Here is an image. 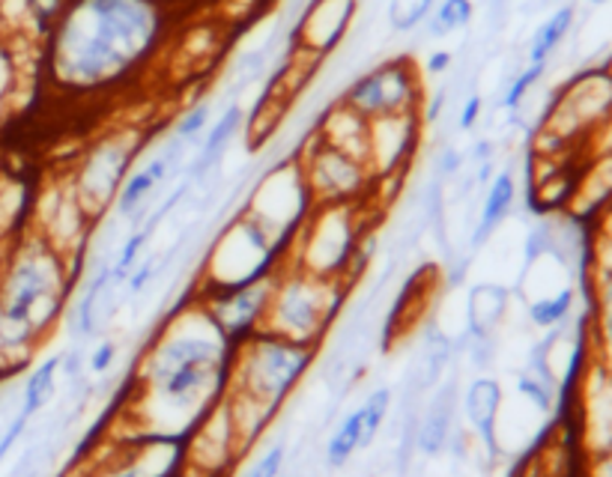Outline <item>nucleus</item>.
<instances>
[{
	"label": "nucleus",
	"instance_id": "obj_20",
	"mask_svg": "<svg viewBox=\"0 0 612 477\" xmlns=\"http://www.w3.org/2000/svg\"><path fill=\"white\" fill-rule=\"evenodd\" d=\"M110 287V266L108 263H99V266L93 268L91 284L81 289L78 301H75V308L70 314V326L72 335L75 338H91L93 331H96V305H99L102 293Z\"/></svg>",
	"mask_w": 612,
	"mask_h": 477
},
{
	"label": "nucleus",
	"instance_id": "obj_6",
	"mask_svg": "<svg viewBox=\"0 0 612 477\" xmlns=\"http://www.w3.org/2000/svg\"><path fill=\"white\" fill-rule=\"evenodd\" d=\"M361 239L356 230V219L347 203H323V209L302 227L296 242V257L291 266L312 272L317 278L344 280L350 284V275L361 266Z\"/></svg>",
	"mask_w": 612,
	"mask_h": 477
},
{
	"label": "nucleus",
	"instance_id": "obj_11",
	"mask_svg": "<svg viewBox=\"0 0 612 477\" xmlns=\"http://www.w3.org/2000/svg\"><path fill=\"white\" fill-rule=\"evenodd\" d=\"M356 15V0H308V7L296 21L293 40L312 57H326L347 36Z\"/></svg>",
	"mask_w": 612,
	"mask_h": 477
},
{
	"label": "nucleus",
	"instance_id": "obj_25",
	"mask_svg": "<svg viewBox=\"0 0 612 477\" xmlns=\"http://www.w3.org/2000/svg\"><path fill=\"white\" fill-rule=\"evenodd\" d=\"M472 0H440L428 15V33L433 40H442L454 30H463L472 21Z\"/></svg>",
	"mask_w": 612,
	"mask_h": 477
},
{
	"label": "nucleus",
	"instance_id": "obj_37",
	"mask_svg": "<svg viewBox=\"0 0 612 477\" xmlns=\"http://www.w3.org/2000/svg\"><path fill=\"white\" fill-rule=\"evenodd\" d=\"M463 165V156L457 152L454 147L449 149H442V156H440V173H445V177H454L457 170H461Z\"/></svg>",
	"mask_w": 612,
	"mask_h": 477
},
{
	"label": "nucleus",
	"instance_id": "obj_2",
	"mask_svg": "<svg viewBox=\"0 0 612 477\" xmlns=\"http://www.w3.org/2000/svg\"><path fill=\"white\" fill-rule=\"evenodd\" d=\"M161 28L156 0H75L54 30V75L72 89L108 87L150 57Z\"/></svg>",
	"mask_w": 612,
	"mask_h": 477
},
{
	"label": "nucleus",
	"instance_id": "obj_21",
	"mask_svg": "<svg viewBox=\"0 0 612 477\" xmlns=\"http://www.w3.org/2000/svg\"><path fill=\"white\" fill-rule=\"evenodd\" d=\"M240 126H242V108L233 102V105H228L224 114H221V117L210 126V135H207V140H203L201 159H198V165H194V177L207 173V170L224 156V149H228V144L233 140V135L240 131Z\"/></svg>",
	"mask_w": 612,
	"mask_h": 477
},
{
	"label": "nucleus",
	"instance_id": "obj_4",
	"mask_svg": "<svg viewBox=\"0 0 612 477\" xmlns=\"http://www.w3.org/2000/svg\"><path fill=\"white\" fill-rule=\"evenodd\" d=\"M344 296H347L344 280L317 278L312 272L287 263L275 272L263 331L320 349L331 319L341 310Z\"/></svg>",
	"mask_w": 612,
	"mask_h": 477
},
{
	"label": "nucleus",
	"instance_id": "obj_23",
	"mask_svg": "<svg viewBox=\"0 0 612 477\" xmlns=\"http://www.w3.org/2000/svg\"><path fill=\"white\" fill-rule=\"evenodd\" d=\"M573 15H577V10L568 3V7H559L550 19L544 21L541 28L535 30L532 45H529V63H547V60H550L552 51L559 49L564 36H568V30H571L573 24Z\"/></svg>",
	"mask_w": 612,
	"mask_h": 477
},
{
	"label": "nucleus",
	"instance_id": "obj_31",
	"mask_svg": "<svg viewBox=\"0 0 612 477\" xmlns=\"http://www.w3.org/2000/svg\"><path fill=\"white\" fill-rule=\"evenodd\" d=\"M210 102H201V105H194L177 119V126H173V138L182 140V144H191V140L201 138V131L207 129V123H210Z\"/></svg>",
	"mask_w": 612,
	"mask_h": 477
},
{
	"label": "nucleus",
	"instance_id": "obj_7",
	"mask_svg": "<svg viewBox=\"0 0 612 477\" xmlns=\"http://www.w3.org/2000/svg\"><path fill=\"white\" fill-rule=\"evenodd\" d=\"M275 239L263 230L261 221L242 215L224 230L215 248L207 257L203 289H231L252 284L275 272Z\"/></svg>",
	"mask_w": 612,
	"mask_h": 477
},
{
	"label": "nucleus",
	"instance_id": "obj_13",
	"mask_svg": "<svg viewBox=\"0 0 612 477\" xmlns=\"http://www.w3.org/2000/svg\"><path fill=\"white\" fill-rule=\"evenodd\" d=\"M129 147L123 144H108L99 147L87 159V168L81 173V194L78 198L87 203V209L99 212L110 198H117L123 186V170L129 168Z\"/></svg>",
	"mask_w": 612,
	"mask_h": 477
},
{
	"label": "nucleus",
	"instance_id": "obj_16",
	"mask_svg": "<svg viewBox=\"0 0 612 477\" xmlns=\"http://www.w3.org/2000/svg\"><path fill=\"white\" fill-rule=\"evenodd\" d=\"M454 409H457V385L445 382L431 398L424 415L415 424V433H412L419 454H424V457H440L442 451H445L449 438H452Z\"/></svg>",
	"mask_w": 612,
	"mask_h": 477
},
{
	"label": "nucleus",
	"instance_id": "obj_19",
	"mask_svg": "<svg viewBox=\"0 0 612 477\" xmlns=\"http://www.w3.org/2000/svg\"><path fill=\"white\" fill-rule=\"evenodd\" d=\"M61 368L63 356H51L31 370V377L24 382V391H21L19 415H24L31 421L33 415H40L42 409L49 406L54 391H57V373H61Z\"/></svg>",
	"mask_w": 612,
	"mask_h": 477
},
{
	"label": "nucleus",
	"instance_id": "obj_30",
	"mask_svg": "<svg viewBox=\"0 0 612 477\" xmlns=\"http://www.w3.org/2000/svg\"><path fill=\"white\" fill-rule=\"evenodd\" d=\"M284 463H287V445H284V438L278 442H272L266 451H263L261 457L254 459L249 471L242 477H282Z\"/></svg>",
	"mask_w": 612,
	"mask_h": 477
},
{
	"label": "nucleus",
	"instance_id": "obj_3",
	"mask_svg": "<svg viewBox=\"0 0 612 477\" xmlns=\"http://www.w3.org/2000/svg\"><path fill=\"white\" fill-rule=\"evenodd\" d=\"M70 289V259L45 239L15 251L0 275V364H19L31 356L63 317Z\"/></svg>",
	"mask_w": 612,
	"mask_h": 477
},
{
	"label": "nucleus",
	"instance_id": "obj_35",
	"mask_svg": "<svg viewBox=\"0 0 612 477\" xmlns=\"http://www.w3.org/2000/svg\"><path fill=\"white\" fill-rule=\"evenodd\" d=\"M482 96L478 93H472L469 99L463 102V110H461V119H457V126H461L463 131H469L475 123H478V117H482Z\"/></svg>",
	"mask_w": 612,
	"mask_h": 477
},
{
	"label": "nucleus",
	"instance_id": "obj_1",
	"mask_svg": "<svg viewBox=\"0 0 612 477\" xmlns=\"http://www.w3.org/2000/svg\"><path fill=\"white\" fill-rule=\"evenodd\" d=\"M236 343L194 298L168 319L138 368L135 406L150 417L156 436H182L210 412L231 385Z\"/></svg>",
	"mask_w": 612,
	"mask_h": 477
},
{
	"label": "nucleus",
	"instance_id": "obj_17",
	"mask_svg": "<svg viewBox=\"0 0 612 477\" xmlns=\"http://www.w3.org/2000/svg\"><path fill=\"white\" fill-rule=\"evenodd\" d=\"M508 310V289L499 284H478L469 289L466 301V328L472 340H490Z\"/></svg>",
	"mask_w": 612,
	"mask_h": 477
},
{
	"label": "nucleus",
	"instance_id": "obj_5",
	"mask_svg": "<svg viewBox=\"0 0 612 477\" xmlns=\"http://www.w3.org/2000/svg\"><path fill=\"white\" fill-rule=\"evenodd\" d=\"M317 358V347H305L296 340L278 338L270 331H257L252 338H245L233 349V370H231V391L242 398L261 403L270 412L287 403L302 377Z\"/></svg>",
	"mask_w": 612,
	"mask_h": 477
},
{
	"label": "nucleus",
	"instance_id": "obj_10",
	"mask_svg": "<svg viewBox=\"0 0 612 477\" xmlns=\"http://www.w3.org/2000/svg\"><path fill=\"white\" fill-rule=\"evenodd\" d=\"M302 173H305L308 191L314 198H320V203H350V198L361 191V182L368 179L361 159L331 144L314 149Z\"/></svg>",
	"mask_w": 612,
	"mask_h": 477
},
{
	"label": "nucleus",
	"instance_id": "obj_9",
	"mask_svg": "<svg viewBox=\"0 0 612 477\" xmlns=\"http://www.w3.org/2000/svg\"><path fill=\"white\" fill-rule=\"evenodd\" d=\"M275 272L261 280H252V284H242V287L198 293V301L215 319V326L228 335V340L240 343V340L263 331V319H266L272 287H275Z\"/></svg>",
	"mask_w": 612,
	"mask_h": 477
},
{
	"label": "nucleus",
	"instance_id": "obj_15",
	"mask_svg": "<svg viewBox=\"0 0 612 477\" xmlns=\"http://www.w3.org/2000/svg\"><path fill=\"white\" fill-rule=\"evenodd\" d=\"M415 123L419 114H401V117H380L368 123V152L373 156V168L394 170L403 156L415 147Z\"/></svg>",
	"mask_w": 612,
	"mask_h": 477
},
{
	"label": "nucleus",
	"instance_id": "obj_36",
	"mask_svg": "<svg viewBox=\"0 0 612 477\" xmlns=\"http://www.w3.org/2000/svg\"><path fill=\"white\" fill-rule=\"evenodd\" d=\"M424 70H428V75H442V72L452 70V51H433Z\"/></svg>",
	"mask_w": 612,
	"mask_h": 477
},
{
	"label": "nucleus",
	"instance_id": "obj_18",
	"mask_svg": "<svg viewBox=\"0 0 612 477\" xmlns=\"http://www.w3.org/2000/svg\"><path fill=\"white\" fill-rule=\"evenodd\" d=\"M514 198H517V182H514L511 170L496 173L490 189H487V198H484L482 219H478V224L472 230V245H475V248L484 245V242L496 233V227L508 219V212H511L514 206Z\"/></svg>",
	"mask_w": 612,
	"mask_h": 477
},
{
	"label": "nucleus",
	"instance_id": "obj_27",
	"mask_svg": "<svg viewBox=\"0 0 612 477\" xmlns=\"http://www.w3.org/2000/svg\"><path fill=\"white\" fill-rule=\"evenodd\" d=\"M156 221H161L159 215L147 224V227H135V233H131L126 242H123V248L120 254H117V259L110 263V284H123V280L129 278L131 275V268L138 266V257H141V251L144 245H147V239H150L152 227H156Z\"/></svg>",
	"mask_w": 612,
	"mask_h": 477
},
{
	"label": "nucleus",
	"instance_id": "obj_34",
	"mask_svg": "<svg viewBox=\"0 0 612 477\" xmlns=\"http://www.w3.org/2000/svg\"><path fill=\"white\" fill-rule=\"evenodd\" d=\"M28 424H31V421H28V417H24V415L12 417V424H10V427H7V433L0 436V459L7 457L12 447H15V442H19V438L24 436V430H28Z\"/></svg>",
	"mask_w": 612,
	"mask_h": 477
},
{
	"label": "nucleus",
	"instance_id": "obj_14",
	"mask_svg": "<svg viewBox=\"0 0 612 477\" xmlns=\"http://www.w3.org/2000/svg\"><path fill=\"white\" fill-rule=\"evenodd\" d=\"M499 412H503V385L490 377L472 379L463 391V415L490 457H496L499 451V438H496Z\"/></svg>",
	"mask_w": 612,
	"mask_h": 477
},
{
	"label": "nucleus",
	"instance_id": "obj_28",
	"mask_svg": "<svg viewBox=\"0 0 612 477\" xmlns=\"http://www.w3.org/2000/svg\"><path fill=\"white\" fill-rule=\"evenodd\" d=\"M436 7V0H389V24L398 33L419 28Z\"/></svg>",
	"mask_w": 612,
	"mask_h": 477
},
{
	"label": "nucleus",
	"instance_id": "obj_26",
	"mask_svg": "<svg viewBox=\"0 0 612 477\" xmlns=\"http://www.w3.org/2000/svg\"><path fill=\"white\" fill-rule=\"evenodd\" d=\"M392 409V388H373L361 403V447H371Z\"/></svg>",
	"mask_w": 612,
	"mask_h": 477
},
{
	"label": "nucleus",
	"instance_id": "obj_24",
	"mask_svg": "<svg viewBox=\"0 0 612 477\" xmlns=\"http://www.w3.org/2000/svg\"><path fill=\"white\" fill-rule=\"evenodd\" d=\"M573 296H577L573 287H564V289H559V293H552V296L532 298V301L526 305L529 322L538 328H559L564 319L571 317Z\"/></svg>",
	"mask_w": 612,
	"mask_h": 477
},
{
	"label": "nucleus",
	"instance_id": "obj_38",
	"mask_svg": "<svg viewBox=\"0 0 612 477\" xmlns=\"http://www.w3.org/2000/svg\"><path fill=\"white\" fill-rule=\"evenodd\" d=\"M592 3H606V0H592Z\"/></svg>",
	"mask_w": 612,
	"mask_h": 477
},
{
	"label": "nucleus",
	"instance_id": "obj_32",
	"mask_svg": "<svg viewBox=\"0 0 612 477\" xmlns=\"http://www.w3.org/2000/svg\"><path fill=\"white\" fill-rule=\"evenodd\" d=\"M114 361H117V343L114 340H102L99 347L93 349L91 358H87V368H91V373H108L110 368H114Z\"/></svg>",
	"mask_w": 612,
	"mask_h": 477
},
{
	"label": "nucleus",
	"instance_id": "obj_29",
	"mask_svg": "<svg viewBox=\"0 0 612 477\" xmlns=\"http://www.w3.org/2000/svg\"><path fill=\"white\" fill-rule=\"evenodd\" d=\"M544 72H547V63H529V66H526V70H523L520 75L511 81V87L505 89V99H503L505 108L508 110L520 108L523 99H526V96H529V89H532L535 84L541 81Z\"/></svg>",
	"mask_w": 612,
	"mask_h": 477
},
{
	"label": "nucleus",
	"instance_id": "obj_8",
	"mask_svg": "<svg viewBox=\"0 0 612 477\" xmlns=\"http://www.w3.org/2000/svg\"><path fill=\"white\" fill-rule=\"evenodd\" d=\"M419 102H422V87L410 60H389L352 81L341 105L371 123L380 117L415 114Z\"/></svg>",
	"mask_w": 612,
	"mask_h": 477
},
{
	"label": "nucleus",
	"instance_id": "obj_22",
	"mask_svg": "<svg viewBox=\"0 0 612 477\" xmlns=\"http://www.w3.org/2000/svg\"><path fill=\"white\" fill-rule=\"evenodd\" d=\"M356 451H361V406L344 415V421L326 442L323 459L329 468H344L356 457Z\"/></svg>",
	"mask_w": 612,
	"mask_h": 477
},
{
	"label": "nucleus",
	"instance_id": "obj_12",
	"mask_svg": "<svg viewBox=\"0 0 612 477\" xmlns=\"http://www.w3.org/2000/svg\"><path fill=\"white\" fill-rule=\"evenodd\" d=\"M180 147L182 140L171 138L165 144V149L156 152L147 165L131 170L129 177L123 179L120 191H117V200H114V209H117L120 219H129L138 224V219H141L144 212H147V206H150L152 191L159 189L161 182H165V177H168V170L180 159Z\"/></svg>",
	"mask_w": 612,
	"mask_h": 477
},
{
	"label": "nucleus",
	"instance_id": "obj_33",
	"mask_svg": "<svg viewBox=\"0 0 612 477\" xmlns=\"http://www.w3.org/2000/svg\"><path fill=\"white\" fill-rule=\"evenodd\" d=\"M152 275H156V259H144V263H138V266L131 268V275L126 278L131 296H138V293L150 284Z\"/></svg>",
	"mask_w": 612,
	"mask_h": 477
}]
</instances>
